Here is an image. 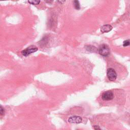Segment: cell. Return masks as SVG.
Returning a JSON list of instances; mask_svg holds the SVG:
<instances>
[{"mask_svg": "<svg viewBox=\"0 0 130 130\" xmlns=\"http://www.w3.org/2000/svg\"><path fill=\"white\" fill-rule=\"evenodd\" d=\"M74 7H75L76 9L79 10V9H80V4H79V1H75L74 2Z\"/></svg>", "mask_w": 130, "mask_h": 130, "instance_id": "52a82bcc", "label": "cell"}, {"mask_svg": "<svg viewBox=\"0 0 130 130\" xmlns=\"http://www.w3.org/2000/svg\"><path fill=\"white\" fill-rule=\"evenodd\" d=\"M102 99L104 101H110L113 99V93L111 91H107L104 93L102 96Z\"/></svg>", "mask_w": 130, "mask_h": 130, "instance_id": "277c9868", "label": "cell"}, {"mask_svg": "<svg viewBox=\"0 0 130 130\" xmlns=\"http://www.w3.org/2000/svg\"><path fill=\"white\" fill-rule=\"evenodd\" d=\"M107 75L110 81H114L117 78V74L114 69L112 68H109L107 70Z\"/></svg>", "mask_w": 130, "mask_h": 130, "instance_id": "7a4b0ae2", "label": "cell"}, {"mask_svg": "<svg viewBox=\"0 0 130 130\" xmlns=\"http://www.w3.org/2000/svg\"><path fill=\"white\" fill-rule=\"evenodd\" d=\"M123 45L124 46H128L130 45V40H127L124 42Z\"/></svg>", "mask_w": 130, "mask_h": 130, "instance_id": "9c48e42d", "label": "cell"}, {"mask_svg": "<svg viewBox=\"0 0 130 130\" xmlns=\"http://www.w3.org/2000/svg\"><path fill=\"white\" fill-rule=\"evenodd\" d=\"M68 122L72 124H80L82 122V118L79 116H73L69 118Z\"/></svg>", "mask_w": 130, "mask_h": 130, "instance_id": "5b68a950", "label": "cell"}, {"mask_svg": "<svg viewBox=\"0 0 130 130\" xmlns=\"http://www.w3.org/2000/svg\"><path fill=\"white\" fill-rule=\"evenodd\" d=\"M99 53L104 56H108L110 54V49L107 45L103 44L99 49Z\"/></svg>", "mask_w": 130, "mask_h": 130, "instance_id": "6da1fadb", "label": "cell"}, {"mask_svg": "<svg viewBox=\"0 0 130 130\" xmlns=\"http://www.w3.org/2000/svg\"><path fill=\"white\" fill-rule=\"evenodd\" d=\"M112 29V27L111 25L106 24L104 25H103L101 28V31L103 33H108L111 31Z\"/></svg>", "mask_w": 130, "mask_h": 130, "instance_id": "8992f818", "label": "cell"}, {"mask_svg": "<svg viewBox=\"0 0 130 130\" xmlns=\"http://www.w3.org/2000/svg\"><path fill=\"white\" fill-rule=\"evenodd\" d=\"M0 113H1V115H4V113H5L4 109H3L2 106H1V107H0Z\"/></svg>", "mask_w": 130, "mask_h": 130, "instance_id": "30bf717a", "label": "cell"}, {"mask_svg": "<svg viewBox=\"0 0 130 130\" xmlns=\"http://www.w3.org/2000/svg\"><path fill=\"white\" fill-rule=\"evenodd\" d=\"M38 50V48L35 47V46H30L27 48H26L25 49L22 50L21 51V54L23 56H27L29 55H30V54L35 53V52H36Z\"/></svg>", "mask_w": 130, "mask_h": 130, "instance_id": "3957f363", "label": "cell"}, {"mask_svg": "<svg viewBox=\"0 0 130 130\" xmlns=\"http://www.w3.org/2000/svg\"><path fill=\"white\" fill-rule=\"evenodd\" d=\"M94 129L95 130H101L100 128L98 126H94Z\"/></svg>", "mask_w": 130, "mask_h": 130, "instance_id": "8fae6325", "label": "cell"}, {"mask_svg": "<svg viewBox=\"0 0 130 130\" xmlns=\"http://www.w3.org/2000/svg\"><path fill=\"white\" fill-rule=\"evenodd\" d=\"M28 2L32 5H38L40 3V1L35 0V1H29Z\"/></svg>", "mask_w": 130, "mask_h": 130, "instance_id": "ba28073f", "label": "cell"}]
</instances>
